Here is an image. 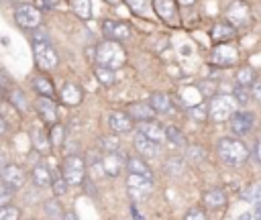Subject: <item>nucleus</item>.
I'll use <instances>...</instances> for the list:
<instances>
[{
    "label": "nucleus",
    "mask_w": 261,
    "mask_h": 220,
    "mask_svg": "<svg viewBox=\"0 0 261 220\" xmlns=\"http://www.w3.org/2000/svg\"><path fill=\"white\" fill-rule=\"evenodd\" d=\"M253 79H255V71H253V67H243V69L237 71V81H239L241 86H251Z\"/></svg>",
    "instance_id": "e433bc0d"
},
{
    "label": "nucleus",
    "mask_w": 261,
    "mask_h": 220,
    "mask_svg": "<svg viewBox=\"0 0 261 220\" xmlns=\"http://www.w3.org/2000/svg\"><path fill=\"white\" fill-rule=\"evenodd\" d=\"M126 114L137 122H145V120H153L155 118V110L149 106V102H133V104H128Z\"/></svg>",
    "instance_id": "dca6fc26"
},
{
    "label": "nucleus",
    "mask_w": 261,
    "mask_h": 220,
    "mask_svg": "<svg viewBox=\"0 0 261 220\" xmlns=\"http://www.w3.org/2000/svg\"><path fill=\"white\" fill-rule=\"evenodd\" d=\"M249 216H251V214H243V218H241V220H251Z\"/></svg>",
    "instance_id": "6e6d98bb"
},
{
    "label": "nucleus",
    "mask_w": 261,
    "mask_h": 220,
    "mask_svg": "<svg viewBox=\"0 0 261 220\" xmlns=\"http://www.w3.org/2000/svg\"><path fill=\"white\" fill-rule=\"evenodd\" d=\"M118 136H114V134H106V136H102L100 139V147H102V151H106V153H110V151H118Z\"/></svg>",
    "instance_id": "58836bf2"
},
{
    "label": "nucleus",
    "mask_w": 261,
    "mask_h": 220,
    "mask_svg": "<svg viewBox=\"0 0 261 220\" xmlns=\"http://www.w3.org/2000/svg\"><path fill=\"white\" fill-rule=\"evenodd\" d=\"M33 55H35V61L41 69L49 71V69H55L57 63H59V57H57V51L53 49V45L49 43L47 37L43 39H33Z\"/></svg>",
    "instance_id": "7ed1b4c3"
},
{
    "label": "nucleus",
    "mask_w": 261,
    "mask_h": 220,
    "mask_svg": "<svg viewBox=\"0 0 261 220\" xmlns=\"http://www.w3.org/2000/svg\"><path fill=\"white\" fill-rule=\"evenodd\" d=\"M210 100L212 102L208 104V118L214 122H226L237 110V102L232 96H216Z\"/></svg>",
    "instance_id": "39448f33"
},
{
    "label": "nucleus",
    "mask_w": 261,
    "mask_h": 220,
    "mask_svg": "<svg viewBox=\"0 0 261 220\" xmlns=\"http://www.w3.org/2000/svg\"><path fill=\"white\" fill-rule=\"evenodd\" d=\"M137 132H139V134H143V136H147V139H151V141H155V143H161V141L165 139V128H163L161 124H157L155 120L139 122Z\"/></svg>",
    "instance_id": "6ab92c4d"
},
{
    "label": "nucleus",
    "mask_w": 261,
    "mask_h": 220,
    "mask_svg": "<svg viewBox=\"0 0 261 220\" xmlns=\"http://www.w3.org/2000/svg\"><path fill=\"white\" fill-rule=\"evenodd\" d=\"M102 33H104V37L110 39V41H124V39L130 37V26H128L126 22H122V20H112V18H108V20L102 22Z\"/></svg>",
    "instance_id": "9b49d317"
},
{
    "label": "nucleus",
    "mask_w": 261,
    "mask_h": 220,
    "mask_svg": "<svg viewBox=\"0 0 261 220\" xmlns=\"http://www.w3.org/2000/svg\"><path fill=\"white\" fill-rule=\"evenodd\" d=\"M184 220H208L206 218V212L202 208H190L184 216Z\"/></svg>",
    "instance_id": "37998d69"
},
{
    "label": "nucleus",
    "mask_w": 261,
    "mask_h": 220,
    "mask_svg": "<svg viewBox=\"0 0 261 220\" xmlns=\"http://www.w3.org/2000/svg\"><path fill=\"white\" fill-rule=\"evenodd\" d=\"M255 155H257V159L261 161V139H259L257 145H255Z\"/></svg>",
    "instance_id": "3c124183"
},
{
    "label": "nucleus",
    "mask_w": 261,
    "mask_h": 220,
    "mask_svg": "<svg viewBox=\"0 0 261 220\" xmlns=\"http://www.w3.org/2000/svg\"><path fill=\"white\" fill-rule=\"evenodd\" d=\"M186 155H188V159H190L192 163H200V161H204V157H206V153H204L202 147H188Z\"/></svg>",
    "instance_id": "a19ab883"
},
{
    "label": "nucleus",
    "mask_w": 261,
    "mask_h": 220,
    "mask_svg": "<svg viewBox=\"0 0 261 220\" xmlns=\"http://www.w3.org/2000/svg\"><path fill=\"white\" fill-rule=\"evenodd\" d=\"M35 108L37 112L41 114V118L47 122V124H55L57 122V104L51 96H39L35 100Z\"/></svg>",
    "instance_id": "f8f14e48"
},
{
    "label": "nucleus",
    "mask_w": 261,
    "mask_h": 220,
    "mask_svg": "<svg viewBox=\"0 0 261 220\" xmlns=\"http://www.w3.org/2000/svg\"><path fill=\"white\" fill-rule=\"evenodd\" d=\"M33 181H35V185H39V187H47V185H51V171H49V167L45 165V163H37L35 167H33Z\"/></svg>",
    "instance_id": "4be33fe9"
},
{
    "label": "nucleus",
    "mask_w": 261,
    "mask_h": 220,
    "mask_svg": "<svg viewBox=\"0 0 261 220\" xmlns=\"http://www.w3.org/2000/svg\"><path fill=\"white\" fill-rule=\"evenodd\" d=\"M210 37L214 43H228L230 39L237 37V29L232 24H228L226 20H220L210 29Z\"/></svg>",
    "instance_id": "f3484780"
},
{
    "label": "nucleus",
    "mask_w": 261,
    "mask_h": 220,
    "mask_svg": "<svg viewBox=\"0 0 261 220\" xmlns=\"http://www.w3.org/2000/svg\"><path fill=\"white\" fill-rule=\"evenodd\" d=\"M31 84H33V90H35L39 96H53V94H55L53 81H51L47 75H35Z\"/></svg>",
    "instance_id": "5701e85b"
},
{
    "label": "nucleus",
    "mask_w": 261,
    "mask_h": 220,
    "mask_svg": "<svg viewBox=\"0 0 261 220\" xmlns=\"http://www.w3.org/2000/svg\"><path fill=\"white\" fill-rule=\"evenodd\" d=\"M61 175L67 185H82L86 179V161L80 155H67L61 165Z\"/></svg>",
    "instance_id": "20e7f679"
},
{
    "label": "nucleus",
    "mask_w": 261,
    "mask_h": 220,
    "mask_svg": "<svg viewBox=\"0 0 261 220\" xmlns=\"http://www.w3.org/2000/svg\"><path fill=\"white\" fill-rule=\"evenodd\" d=\"M71 4V10L82 18V20H88L90 14H92V8H90V0H69Z\"/></svg>",
    "instance_id": "c756f323"
},
{
    "label": "nucleus",
    "mask_w": 261,
    "mask_h": 220,
    "mask_svg": "<svg viewBox=\"0 0 261 220\" xmlns=\"http://www.w3.org/2000/svg\"><path fill=\"white\" fill-rule=\"evenodd\" d=\"M106 2H110V4H114V2H118V0H106Z\"/></svg>",
    "instance_id": "4d7b16f0"
},
{
    "label": "nucleus",
    "mask_w": 261,
    "mask_h": 220,
    "mask_svg": "<svg viewBox=\"0 0 261 220\" xmlns=\"http://www.w3.org/2000/svg\"><path fill=\"white\" fill-rule=\"evenodd\" d=\"M4 132H6V122H4V118L0 116V136H2Z\"/></svg>",
    "instance_id": "864d4df0"
},
{
    "label": "nucleus",
    "mask_w": 261,
    "mask_h": 220,
    "mask_svg": "<svg viewBox=\"0 0 261 220\" xmlns=\"http://www.w3.org/2000/svg\"><path fill=\"white\" fill-rule=\"evenodd\" d=\"M8 81H10V79H8V75H4V73L0 71V88H4V90H6V86H8Z\"/></svg>",
    "instance_id": "de8ad7c7"
},
{
    "label": "nucleus",
    "mask_w": 261,
    "mask_h": 220,
    "mask_svg": "<svg viewBox=\"0 0 261 220\" xmlns=\"http://www.w3.org/2000/svg\"><path fill=\"white\" fill-rule=\"evenodd\" d=\"M124 4L137 16H147L149 12V0H124Z\"/></svg>",
    "instance_id": "7c9ffc66"
},
{
    "label": "nucleus",
    "mask_w": 261,
    "mask_h": 220,
    "mask_svg": "<svg viewBox=\"0 0 261 220\" xmlns=\"http://www.w3.org/2000/svg\"><path fill=\"white\" fill-rule=\"evenodd\" d=\"M257 220H261V206H257V216H255Z\"/></svg>",
    "instance_id": "5fc2aeb1"
},
{
    "label": "nucleus",
    "mask_w": 261,
    "mask_h": 220,
    "mask_svg": "<svg viewBox=\"0 0 261 220\" xmlns=\"http://www.w3.org/2000/svg\"><path fill=\"white\" fill-rule=\"evenodd\" d=\"M94 55H96L98 65H104V67H110V69H118L126 59L124 49L118 45V41H110V39L98 43Z\"/></svg>",
    "instance_id": "f257e3e1"
},
{
    "label": "nucleus",
    "mask_w": 261,
    "mask_h": 220,
    "mask_svg": "<svg viewBox=\"0 0 261 220\" xmlns=\"http://www.w3.org/2000/svg\"><path fill=\"white\" fill-rule=\"evenodd\" d=\"M226 22L232 24L234 29L247 26L251 22V8L245 0H232L226 8Z\"/></svg>",
    "instance_id": "423d86ee"
},
{
    "label": "nucleus",
    "mask_w": 261,
    "mask_h": 220,
    "mask_svg": "<svg viewBox=\"0 0 261 220\" xmlns=\"http://www.w3.org/2000/svg\"><path fill=\"white\" fill-rule=\"evenodd\" d=\"M165 171H167L169 175L177 177V175L184 171V161H181L179 157H169V159H165Z\"/></svg>",
    "instance_id": "473e14b6"
},
{
    "label": "nucleus",
    "mask_w": 261,
    "mask_h": 220,
    "mask_svg": "<svg viewBox=\"0 0 261 220\" xmlns=\"http://www.w3.org/2000/svg\"><path fill=\"white\" fill-rule=\"evenodd\" d=\"M126 169H128V173H137V175H145V177H151V179H153L151 169H149L147 163H145L143 159H139V157H128V159H126Z\"/></svg>",
    "instance_id": "a878e982"
},
{
    "label": "nucleus",
    "mask_w": 261,
    "mask_h": 220,
    "mask_svg": "<svg viewBox=\"0 0 261 220\" xmlns=\"http://www.w3.org/2000/svg\"><path fill=\"white\" fill-rule=\"evenodd\" d=\"M190 116H192L194 120H204V118H206V108H204V106H198V108L192 106V108H190Z\"/></svg>",
    "instance_id": "a18cd8bd"
},
{
    "label": "nucleus",
    "mask_w": 261,
    "mask_h": 220,
    "mask_svg": "<svg viewBox=\"0 0 261 220\" xmlns=\"http://www.w3.org/2000/svg\"><path fill=\"white\" fill-rule=\"evenodd\" d=\"M47 136H49L51 147H61L63 141H65V128H63L59 122H55V124H51V130H49Z\"/></svg>",
    "instance_id": "c85d7f7f"
},
{
    "label": "nucleus",
    "mask_w": 261,
    "mask_h": 220,
    "mask_svg": "<svg viewBox=\"0 0 261 220\" xmlns=\"http://www.w3.org/2000/svg\"><path fill=\"white\" fill-rule=\"evenodd\" d=\"M10 100H12L14 108H16V110H20V112H24V110L29 108L27 98H24V94H22L20 90H12V92H10Z\"/></svg>",
    "instance_id": "4c0bfd02"
},
{
    "label": "nucleus",
    "mask_w": 261,
    "mask_h": 220,
    "mask_svg": "<svg viewBox=\"0 0 261 220\" xmlns=\"http://www.w3.org/2000/svg\"><path fill=\"white\" fill-rule=\"evenodd\" d=\"M228 120H230V130H232V134H237V136L249 134V132L253 130V126H255V114L249 112V110H241V112L234 110Z\"/></svg>",
    "instance_id": "1a4fd4ad"
},
{
    "label": "nucleus",
    "mask_w": 261,
    "mask_h": 220,
    "mask_svg": "<svg viewBox=\"0 0 261 220\" xmlns=\"http://www.w3.org/2000/svg\"><path fill=\"white\" fill-rule=\"evenodd\" d=\"M198 90H200V94H202L204 98H214V94H216V84H214V81H200V84H198Z\"/></svg>",
    "instance_id": "79ce46f5"
},
{
    "label": "nucleus",
    "mask_w": 261,
    "mask_h": 220,
    "mask_svg": "<svg viewBox=\"0 0 261 220\" xmlns=\"http://www.w3.org/2000/svg\"><path fill=\"white\" fill-rule=\"evenodd\" d=\"M94 73H96V77H98V81H100L102 86H112V84H114V79H116L114 69L104 67V65H96Z\"/></svg>",
    "instance_id": "cd10ccee"
},
{
    "label": "nucleus",
    "mask_w": 261,
    "mask_h": 220,
    "mask_svg": "<svg viewBox=\"0 0 261 220\" xmlns=\"http://www.w3.org/2000/svg\"><path fill=\"white\" fill-rule=\"evenodd\" d=\"M175 4H179V6H194L196 0H175Z\"/></svg>",
    "instance_id": "09e8293b"
},
{
    "label": "nucleus",
    "mask_w": 261,
    "mask_h": 220,
    "mask_svg": "<svg viewBox=\"0 0 261 220\" xmlns=\"http://www.w3.org/2000/svg\"><path fill=\"white\" fill-rule=\"evenodd\" d=\"M82 98H84V92H82V88H80L77 84L65 81V84L61 86L59 100H61L65 106H77V104L82 102Z\"/></svg>",
    "instance_id": "2eb2a0df"
},
{
    "label": "nucleus",
    "mask_w": 261,
    "mask_h": 220,
    "mask_svg": "<svg viewBox=\"0 0 261 220\" xmlns=\"http://www.w3.org/2000/svg\"><path fill=\"white\" fill-rule=\"evenodd\" d=\"M12 194H14L12 189H8V187H0V208L6 206V204H10Z\"/></svg>",
    "instance_id": "49530a36"
},
{
    "label": "nucleus",
    "mask_w": 261,
    "mask_h": 220,
    "mask_svg": "<svg viewBox=\"0 0 261 220\" xmlns=\"http://www.w3.org/2000/svg\"><path fill=\"white\" fill-rule=\"evenodd\" d=\"M165 139H169L173 145H177V147H186V136H184V132L177 128V126H167L165 128Z\"/></svg>",
    "instance_id": "2f4dec72"
},
{
    "label": "nucleus",
    "mask_w": 261,
    "mask_h": 220,
    "mask_svg": "<svg viewBox=\"0 0 261 220\" xmlns=\"http://www.w3.org/2000/svg\"><path fill=\"white\" fill-rule=\"evenodd\" d=\"M108 124L114 132H128L133 128V118L122 110H112L108 114Z\"/></svg>",
    "instance_id": "a211bd4d"
},
{
    "label": "nucleus",
    "mask_w": 261,
    "mask_h": 220,
    "mask_svg": "<svg viewBox=\"0 0 261 220\" xmlns=\"http://www.w3.org/2000/svg\"><path fill=\"white\" fill-rule=\"evenodd\" d=\"M249 90H251V98H253L255 102H261V79H259V77H255V79L251 81Z\"/></svg>",
    "instance_id": "c03bdc74"
},
{
    "label": "nucleus",
    "mask_w": 261,
    "mask_h": 220,
    "mask_svg": "<svg viewBox=\"0 0 261 220\" xmlns=\"http://www.w3.org/2000/svg\"><path fill=\"white\" fill-rule=\"evenodd\" d=\"M202 200H204V206L206 208H212V210H216V208H220V206L226 204V196H224L222 189H208Z\"/></svg>",
    "instance_id": "393cba45"
},
{
    "label": "nucleus",
    "mask_w": 261,
    "mask_h": 220,
    "mask_svg": "<svg viewBox=\"0 0 261 220\" xmlns=\"http://www.w3.org/2000/svg\"><path fill=\"white\" fill-rule=\"evenodd\" d=\"M135 149L141 153V157H147V159H153L159 155V143L143 136V134H137L135 136Z\"/></svg>",
    "instance_id": "aec40b11"
},
{
    "label": "nucleus",
    "mask_w": 261,
    "mask_h": 220,
    "mask_svg": "<svg viewBox=\"0 0 261 220\" xmlns=\"http://www.w3.org/2000/svg\"><path fill=\"white\" fill-rule=\"evenodd\" d=\"M234 102L237 104H241V106H245V104H249L251 102V90H249V86H237L234 88Z\"/></svg>",
    "instance_id": "72a5a7b5"
},
{
    "label": "nucleus",
    "mask_w": 261,
    "mask_h": 220,
    "mask_svg": "<svg viewBox=\"0 0 261 220\" xmlns=\"http://www.w3.org/2000/svg\"><path fill=\"white\" fill-rule=\"evenodd\" d=\"M0 220H20V210L16 206H2L0 208Z\"/></svg>",
    "instance_id": "c9c22d12"
},
{
    "label": "nucleus",
    "mask_w": 261,
    "mask_h": 220,
    "mask_svg": "<svg viewBox=\"0 0 261 220\" xmlns=\"http://www.w3.org/2000/svg\"><path fill=\"white\" fill-rule=\"evenodd\" d=\"M14 20L22 29H37L41 24V10L33 4H18L14 8Z\"/></svg>",
    "instance_id": "6e6552de"
},
{
    "label": "nucleus",
    "mask_w": 261,
    "mask_h": 220,
    "mask_svg": "<svg viewBox=\"0 0 261 220\" xmlns=\"http://www.w3.org/2000/svg\"><path fill=\"white\" fill-rule=\"evenodd\" d=\"M51 187H53V194L55 196H63L67 191V183H65V179H63L61 173L51 175Z\"/></svg>",
    "instance_id": "f704fd0d"
},
{
    "label": "nucleus",
    "mask_w": 261,
    "mask_h": 220,
    "mask_svg": "<svg viewBox=\"0 0 261 220\" xmlns=\"http://www.w3.org/2000/svg\"><path fill=\"white\" fill-rule=\"evenodd\" d=\"M33 147H35V151H39V153H49L51 143H49L47 132H43L41 128H35V130H33Z\"/></svg>",
    "instance_id": "bb28decb"
},
{
    "label": "nucleus",
    "mask_w": 261,
    "mask_h": 220,
    "mask_svg": "<svg viewBox=\"0 0 261 220\" xmlns=\"http://www.w3.org/2000/svg\"><path fill=\"white\" fill-rule=\"evenodd\" d=\"M149 106L155 110V112H169V108H171V102H169V96L167 94H163V92H153L151 96H149Z\"/></svg>",
    "instance_id": "b1692460"
},
{
    "label": "nucleus",
    "mask_w": 261,
    "mask_h": 220,
    "mask_svg": "<svg viewBox=\"0 0 261 220\" xmlns=\"http://www.w3.org/2000/svg\"><path fill=\"white\" fill-rule=\"evenodd\" d=\"M45 212H47V216H51L53 220L63 218V214H61V206H59L57 200H49V202H45Z\"/></svg>",
    "instance_id": "ea45409f"
},
{
    "label": "nucleus",
    "mask_w": 261,
    "mask_h": 220,
    "mask_svg": "<svg viewBox=\"0 0 261 220\" xmlns=\"http://www.w3.org/2000/svg\"><path fill=\"white\" fill-rule=\"evenodd\" d=\"M212 61L216 65H232L237 61V49L228 47V43H216L212 51Z\"/></svg>",
    "instance_id": "4468645a"
},
{
    "label": "nucleus",
    "mask_w": 261,
    "mask_h": 220,
    "mask_svg": "<svg viewBox=\"0 0 261 220\" xmlns=\"http://www.w3.org/2000/svg\"><path fill=\"white\" fill-rule=\"evenodd\" d=\"M151 6H153L155 14L161 20L171 22V24L177 20V4H175V0H153Z\"/></svg>",
    "instance_id": "ddd939ff"
},
{
    "label": "nucleus",
    "mask_w": 261,
    "mask_h": 220,
    "mask_svg": "<svg viewBox=\"0 0 261 220\" xmlns=\"http://www.w3.org/2000/svg\"><path fill=\"white\" fill-rule=\"evenodd\" d=\"M102 169H104L106 175L116 177V175L120 173V169H122V157H120V153H118V151L106 153V155L102 157Z\"/></svg>",
    "instance_id": "412c9836"
},
{
    "label": "nucleus",
    "mask_w": 261,
    "mask_h": 220,
    "mask_svg": "<svg viewBox=\"0 0 261 220\" xmlns=\"http://www.w3.org/2000/svg\"><path fill=\"white\" fill-rule=\"evenodd\" d=\"M0 179H2L4 187L12 189V191H16V189H20V187L24 185V173H22V169H20L18 165H14V163H6V165L2 167Z\"/></svg>",
    "instance_id": "9d476101"
},
{
    "label": "nucleus",
    "mask_w": 261,
    "mask_h": 220,
    "mask_svg": "<svg viewBox=\"0 0 261 220\" xmlns=\"http://www.w3.org/2000/svg\"><path fill=\"white\" fill-rule=\"evenodd\" d=\"M61 220H77V216L73 214V212H67V214H63V218Z\"/></svg>",
    "instance_id": "603ef678"
},
{
    "label": "nucleus",
    "mask_w": 261,
    "mask_h": 220,
    "mask_svg": "<svg viewBox=\"0 0 261 220\" xmlns=\"http://www.w3.org/2000/svg\"><path fill=\"white\" fill-rule=\"evenodd\" d=\"M218 155H220V159L226 163V165H241V163H245L247 161V157H249V149L245 147V143L243 141H239V139H234V136H224V139H220V143H218Z\"/></svg>",
    "instance_id": "f03ea898"
},
{
    "label": "nucleus",
    "mask_w": 261,
    "mask_h": 220,
    "mask_svg": "<svg viewBox=\"0 0 261 220\" xmlns=\"http://www.w3.org/2000/svg\"><path fill=\"white\" fill-rule=\"evenodd\" d=\"M130 212H133V216H135V220H145L141 214H139V210L135 208V206H130Z\"/></svg>",
    "instance_id": "8fccbe9b"
},
{
    "label": "nucleus",
    "mask_w": 261,
    "mask_h": 220,
    "mask_svg": "<svg viewBox=\"0 0 261 220\" xmlns=\"http://www.w3.org/2000/svg\"><path fill=\"white\" fill-rule=\"evenodd\" d=\"M126 189H128L130 200L139 202V200H143V198H147V196L151 194V189H153V179H151V177H145V175L128 173Z\"/></svg>",
    "instance_id": "0eeeda50"
},
{
    "label": "nucleus",
    "mask_w": 261,
    "mask_h": 220,
    "mask_svg": "<svg viewBox=\"0 0 261 220\" xmlns=\"http://www.w3.org/2000/svg\"><path fill=\"white\" fill-rule=\"evenodd\" d=\"M29 220H35V218H29Z\"/></svg>",
    "instance_id": "13d9d810"
}]
</instances>
